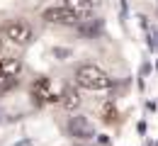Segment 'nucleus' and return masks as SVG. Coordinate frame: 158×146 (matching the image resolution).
I'll list each match as a JSON object with an SVG mask.
<instances>
[{"label": "nucleus", "mask_w": 158, "mask_h": 146, "mask_svg": "<svg viewBox=\"0 0 158 146\" xmlns=\"http://www.w3.org/2000/svg\"><path fill=\"white\" fill-rule=\"evenodd\" d=\"M63 5L71 7L73 12H78L80 17H85V15L93 12V0H63Z\"/></svg>", "instance_id": "8"}, {"label": "nucleus", "mask_w": 158, "mask_h": 146, "mask_svg": "<svg viewBox=\"0 0 158 146\" xmlns=\"http://www.w3.org/2000/svg\"><path fill=\"white\" fill-rule=\"evenodd\" d=\"M102 119H105V122H117V107L112 102H107L102 107Z\"/></svg>", "instance_id": "9"}, {"label": "nucleus", "mask_w": 158, "mask_h": 146, "mask_svg": "<svg viewBox=\"0 0 158 146\" xmlns=\"http://www.w3.org/2000/svg\"><path fill=\"white\" fill-rule=\"evenodd\" d=\"M22 71V61L17 56H0V78H17Z\"/></svg>", "instance_id": "6"}, {"label": "nucleus", "mask_w": 158, "mask_h": 146, "mask_svg": "<svg viewBox=\"0 0 158 146\" xmlns=\"http://www.w3.org/2000/svg\"><path fill=\"white\" fill-rule=\"evenodd\" d=\"M41 20L51 22V24L76 27V24L80 22V15H78V12H73L71 7H66V5H59V7H46V10L41 12Z\"/></svg>", "instance_id": "3"}, {"label": "nucleus", "mask_w": 158, "mask_h": 146, "mask_svg": "<svg viewBox=\"0 0 158 146\" xmlns=\"http://www.w3.org/2000/svg\"><path fill=\"white\" fill-rule=\"evenodd\" d=\"M0 119H2V110H0Z\"/></svg>", "instance_id": "10"}, {"label": "nucleus", "mask_w": 158, "mask_h": 146, "mask_svg": "<svg viewBox=\"0 0 158 146\" xmlns=\"http://www.w3.org/2000/svg\"><path fill=\"white\" fill-rule=\"evenodd\" d=\"M61 105L66 107V110H76L80 105V95H78V90L76 88H63V93H61Z\"/></svg>", "instance_id": "7"}, {"label": "nucleus", "mask_w": 158, "mask_h": 146, "mask_svg": "<svg viewBox=\"0 0 158 146\" xmlns=\"http://www.w3.org/2000/svg\"><path fill=\"white\" fill-rule=\"evenodd\" d=\"M32 95H34L37 102H54V100H59L54 95V90H51V81L49 78H37L32 83Z\"/></svg>", "instance_id": "5"}, {"label": "nucleus", "mask_w": 158, "mask_h": 146, "mask_svg": "<svg viewBox=\"0 0 158 146\" xmlns=\"http://www.w3.org/2000/svg\"><path fill=\"white\" fill-rule=\"evenodd\" d=\"M2 34H5V39H10L12 44H24L32 42V37H34V29L27 24L24 20H10L5 27H2Z\"/></svg>", "instance_id": "2"}, {"label": "nucleus", "mask_w": 158, "mask_h": 146, "mask_svg": "<svg viewBox=\"0 0 158 146\" xmlns=\"http://www.w3.org/2000/svg\"><path fill=\"white\" fill-rule=\"evenodd\" d=\"M68 134H71L73 139H78V141H88V139H93V136H95V127L90 124V119H88V117L76 115V117H71V119H68Z\"/></svg>", "instance_id": "4"}, {"label": "nucleus", "mask_w": 158, "mask_h": 146, "mask_svg": "<svg viewBox=\"0 0 158 146\" xmlns=\"http://www.w3.org/2000/svg\"><path fill=\"white\" fill-rule=\"evenodd\" d=\"M76 83L85 90H110L112 78L95 63H83L76 68Z\"/></svg>", "instance_id": "1"}, {"label": "nucleus", "mask_w": 158, "mask_h": 146, "mask_svg": "<svg viewBox=\"0 0 158 146\" xmlns=\"http://www.w3.org/2000/svg\"><path fill=\"white\" fill-rule=\"evenodd\" d=\"M0 56H2V54H0Z\"/></svg>", "instance_id": "11"}]
</instances>
